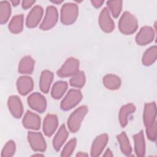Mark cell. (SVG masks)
<instances>
[{"mask_svg": "<svg viewBox=\"0 0 157 157\" xmlns=\"http://www.w3.org/2000/svg\"><path fill=\"white\" fill-rule=\"evenodd\" d=\"M118 28L120 31L126 35L134 33L138 28V21L136 17L129 12L125 11L121 16Z\"/></svg>", "mask_w": 157, "mask_h": 157, "instance_id": "6da1fadb", "label": "cell"}, {"mask_svg": "<svg viewBox=\"0 0 157 157\" xmlns=\"http://www.w3.org/2000/svg\"><path fill=\"white\" fill-rule=\"evenodd\" d=\"M88 112V107L82 105L76 109L69 117L67 125L69 130L73 133L76 132L80 129L82 121Z\"/></svg>", "mask_w": 157, "mask_h": 157, "instance_id": "7a4b0ae2", "label": "cell"}, {"mask_svg": "<svg viewBox=\"0 0 157 157\" xmlns=\"http://www.w3.org/2000/svg\"><path fill=\"white\" fill-rule=\"evenodd\" d=\"M78 14V7L77 4L65 3L61 9V21L64 25H72L76 21Z\"/></svg>", "mask_w": 157, "mask_h": 157, "instance_id": "3957f363", "label": "cell"}, {"mask_svg": "<svg viewBox=\"0 0 157 157\" xmlns=\"http://www.w3.org/2000/svg\"><path fill=\"white\" fill-rule=\"evenodd\" d=\"M82 92L77 89H71L63 99L60 107L63 110H68L75 107L82 100Z\"/></svg>", "mask_w": 157, "mask_h": 157, "instance_id": "277c9868", "label": "cell"}, {"mask_svg": "<svg viewBox=\"0 0 157 157\" xmlns=\"http://www.w3.org/2000/svg\"><path fill=\"white\" fill-rule=\"evenodd\" d=\"M79 61L75 58L71 57L65 61L56 74L59 77H71L79 71Z\"/></svg>", "mask_w": 157, "mask_h": 157, "instance_id": "5b68a950", "label": "cell"}, {"mask_svg": "<svg viewBox=\"0 0 157 157\" xmlns=\"http://www.w3.org/2000/svg\"><path fill=\"white\" fill-rule=\"evenodd\" d=\"M58 20L57 9L53 6H48L46 9L44 18L40 25L42 30L47 31L52 28L56 24Z\"/></svg>", "mask_w": 157, "mask_h": 157, "instance_id": "8992f818", "label": "cell"}, {"mask_svg": "<svg viewBox=\"0 0 157 157\" xmlns=\"http://www.w3.org/2000/svg\"><path fill=\"white\" fill-rule=\"evenodd\" d=\"M27 138L30 147L34 151L43 152L46 150V142L40 132L29 131Z\"/></svg>", "mask_w": 157, "mask_h": 157, "instance_id": "52a82bcc", "label": "cell"}, {"mask_svg": "<svg viewBox=\"0 0 157 157\" xmlns=\"http://www.w3.org/2000/svg\"><path fill=\"white\" fill-rule=\"evenodd\" d=\"M27 102L30 108L39 113L44 112L46 109L47 101L39 93L36 92L30 94L27 99Z\"/></svg>", "mask_w": 157, "mask_h": 157, "instance_id": "ba28073f", "label": "cell"}, {"mask_svg": "<svg viewBox=\"0 0 157 157\" xmlns=\"http://www.w3.org/2000/svg\"><path fill=\"white\" fill-rule=\"evenodd\" d=\"M155 33L153 28L149 26H144L140 28L136 36V42L139 45H145L151 43L155 38Z\"/></svg>", "mask_w": 157, "mask_h": 157, "instance_id": "9c48e42d", "label": "cell"}, {"mask_svg": "<svg viewBox=\"0 0 157 157\" xmlns=\"http://www.w3.org/2000/svg\"><path fill=\"white\" fill-rule=\"evenodd\" d=\"M99 25L101 29L105 33H111L114 30L115 23L107 7L103 8L99 14Z\"/></svg>", "mask_w": 157, "mask_h": 157, "instance_id": "30bf717a", "label": "cell"}, {"mask_svg": "<svg viewBox=\"0 0 157 157\" xmlns=\"http://www.w3.org/2000/svg\"><path fill=\"white\" fill-rule=\"evenodd\" d=\"M156 105L155 102L146 103L144 105L143 120L146 128L152 126L156 122Z\"/></svg>", "mask_w": 157, "mask_h": 157, "instance_id": "8fae6325", "label": "cell"}, {"mask_svg": "<svg viewBox=\"0 0 157 157\" xmlns=\"http://www.w3.org/2000/svg\"><path fill=\"white\" fill-rule=\"evenodd\" d=\"M44 13L43 8L39 5L35 6L30 10L26 19V25L27 27L32 28L37 26L42 18Z\"/></svg>", "mask_w": 157, "mask_h": 157, "instance_id": "7c38bea8", "label": "cell"}, {"mask_svg": "<svg viewBox=\"0 0 157 157\" xmlns=\"http://www.w3.org/2000/svg\"><path fill=\"white\" fill-rule=\"evenodd\" d=\"M109 140V136L106 134H102L98 136L93 140L91 147L90 154L91 156H99L103 151Z\"/></svg>", "mask_w": 157, "mask_h": 157, "instance_id": "4fadbf2b", "label": "cell"}, {"mask_svg": "<svg viewBox=\"0 0 157 157\" xmlns=\"http://www.w3.org/2000/svg\"><path fill=\"white\" fill-rule=\"evenodd\" d=\"M40 117L29 110L26 112L22 120L24 128L32 130H38L40 127Z\"/></svg>", "mask_w": 157, "mask_h": 157, "instance_id": "5bb4252c", "label": "cell"}, {"mask_svg": "<svg viewBox=\"0 0 157 157\" xmlns=\"http://www.w3.org/2000/svg\"><path fill=\"white\" fill-rule=\"evenodd\" d=\"M7 105L13 117L20 118L23 113V107L21 99L17 96H10L7 100Z\"/></svg>", "mask_w": 157, "mask_h": 157, "instance_id": "9a60e30c", "label": "cell"}, {"mask_svg": "<svg viewBox=\"0 0 157 157\" xmlns=\"http://www.w3.org/2000/svg\"><path fill=\"white\" fill-rule=\"evenodd\" d=\"M58 120L56 115L47 114L43 122V132L48 137L52 136L57 129Z\"/></svg>", "mask_w": 157, "mask_h": 157, "instance_id": "2e32d148", "label": "cell"}, {"mask_svg": "<svg viewBox=\"0 0 157 157\" xmlns=\"http://www.w3.org/2000/svg\"><path fill=\"white\" fill-rule=\"evenodd\" d=\"M33 87L34 82L31 77L23 75L17 79V88L21 95L25 96L28 94L33 90Z\"/></svg>", "mask_w": 157, "mask_h": 157, "instance_id": "e0dca14e", "label": "cell"}, {"mask_svg": "<svg viewBox=\"0 0 157 157\" xmlns=\"http://www.w3.org/2000/svg\"><path fill=\"white\" fill-rule=\"evenodd\" d=\"M68 136L69 132L66 129L65 124H63L59 127L58 131L56 133L53 139V147L55 150L59 151L60 150V148L67 139Z\"/></svg>", "mask_w": 157, "mask_h": 157, "instance_id": "ac0fdd59", "label": "cell"}, {"mask_svg": "<svg viewBox=\"0 0 157 157\" xmlns=\"http://www.w3.org/2000/svg\"><path fill=\"white\" fill-rule=\"evenodd\" d=\"M136 110V106L132 104L129 103L123 105L119 112V121L121 127H125L128 123L129 116L132 114Z\"/></svg>", "mask_w": 157, "mask_h": 157, "instance_id": "d6986e66", "label": "cell"}, {"mask_svg": "<svg viewBox=\"0 0 157 157\" xmlns=\"http://www.w3.org/2000/svg\"><path fill=\"white\" fill-rule=\"evenodd\" d=\"M134 142V151L137 156L142 157L145 154V141L143 131L135 134L133 136Z\"/></svg>", "mask_w": 157, "mask_h": 157, "instance_id": "ffe728a7", "label": "cell"}, {"mask_svg": "<svg viewBox=\"0 0 157 157\" xmlns=\"http://www.w3.org/2000/svg\"><path fill=\"white\" fill-rule=\"evenodd\" d=\"M53 79V74L48 70H44L42 72L39 79V87L41 91L47 93L50 88Z\"/></svg>", "mask_w": 157, "mask_h": 157, "instance_id": "44dd1931", "label": "cell"}, {"mask_svg": "<svg viewBox=\"0 0 157 157\" xmlns=\"http://www.w3.org/2000/svg\"><path fill=\"white\" fill-rule=\"evenodd\" d=\"M34 60L30 56H25L21 58L18 64V72L23 74H31L34 71Z\"/></svg>", "mask_w": 157, "mask_h": 157, "instance_id": "7402d4cb", "label": "cell"}, {"mask_svg": "<svg viewBox=\"0 0 157 157\" xmlns=\"http://www.w3.org/2000/svg\"><path fill=\"white\" fill-rule=\"evenodd\" d=\"M102 82L104 85L109 90H118L121 83L120 78L112 74H109L103 77Z\"/></svg>", "mask_w": 157, "mask_h": 157, "instance_id": "603a6c76", "label": "cell"}, {"mask_svg": "<svg viewBox=\"0 0 157 157\" xmlns=\"http://www.w3.org/2000/svg\"><path fill=\"white\" fill-rule=\"evenodd\" d=\"M24 17L23 14H18L12 17L9 23V29L13 34L21 33L23 28Z\"/></svg>", "mask_w": 157, "mask_h": 157, "instance_id": "cb8c5ba5", "label": "cell"}, {"mask_svg": "<svg viewBox=\"0 0 157 157\" xmlns=\"http://www.w3.org/2000/svg\"><path fill=\"white\" fill-rule=\"evenodd\" d=\"M68 84L65 81H58L54 83L51 90V96L55 99H60L67 89Z\"/></svg>", "mask_w": 157, "mask_h": 157, "instance_id": "d4e9b609", "label": "cell"}, {"mask_svg": "<svg viewBox=\"0 0 157 157\" xmlns=\"http://www.w3.org/2000/svg\"><path fill=\"white\" fill-rule=\"evenodd\" d=\"M157 47L153 45L148 48L144 53L142 58V64L144 66H148L153 64L156 60Z\"/></svg>", "mask_w": 157, "mask_h": 157, "instance_id": "484cf974", "label": "cell"}, {"mask_svg": "<svg viewBox=\"0 0 157 157\" xmlns=\"http://www.w3.org/2000/svg\"><path fill=\"white\" fill-rule=\"evenodd\" d=\"M121 152L126 156H130L132 153V147L129 140L124 132H122L117 136Z\"/></svg>", "mask_w": 157, "mask_h": 157, "instance_id": "4316f807", "label": "cell"}, {"mask_svg": "<svg viewBox=\"0 0 157 157\" xmlns=\"http://www.w3.org/2000/svg\"><path fill=\"white\" fill-rule=\"evenodd\" d=\"M11 15V6L9 2L2 1L0 2V23L5 24L9 20Z\"/></svg>", "mask_w": 157, "mask_h": 157, "instance_id": "83f0119b", "label": "cell"}, {"mask_svg": "<svg viewBox=\"0 0 157 157\" xmlns=\"http://www.w3.org/2000/svg\"><path fill=\"white\" fill-rule=\"evenodd\" d=\"M85 81L86 78L84 72L83 71H79L78 72L71 77L69 80V83L71 86L74 88H80L85 85Z\"/></svg>", "mask_w": 157, "mask_h": 157, "instance_id": "f1b7e54d", "label": "cell"}, {"mask_svg": "<svg viewBox=\"0 0 157 157\" xmlns=\"http://www.w3.org/2000/svg\"><path fill=\"white\" fill-rule=\"evenodd\" d=\"M107 6L108 7L107 9L110 13H111L112 15L115 18H117L121 12L123 1H109L107 2Z\"/></svg>", "mask_w": 157, "mask_h": 157, "instance_id": "f546056e", "label": "cell"}, {"mask_svg": "<svg viewBox=\"0 0 157 157\" xmlns=\"http://www.w3.org/2000/svg\"><path fill=\"white\" fill-rule=\"evenodd\" d=\"M16 150V145L13 140H9L4 146L2 151V157H11L13 156Z\"/></svg>", "mask_w": 157, "mask_h": 157, "instance_id": "4dcf8cb0", "label": "cell"}, {"mask_svg": "<svg viewBox=\"0 0 157 157\" xmlns=\"http://www.w3.org/2000/svg\"><path fill=\"white\" fill-rule=\"evenodd\" d=\"M77 145V139L75 138L71 139L64 147L62 150L61 156L63 157L70 156L74 151Z\"/></svg>", "mask_w": 157, "mask_h": 157, "instance_id": "1f68e13d", "label": "cell"}, {"mask_svg": "<svg viewBox=\"0 0 157 157\" xmlns=\"http://www.w3.org/2000/svg\"><path fill=\"white\" fill-rule=\"evenodd\" d=\"M146 134L148 139L151 141H155L156 139V122L152 126L146 128Z\"/></svg>", "mask_w": 157, "mask_h": 157, "instance_id": "d6a6232c", "label": "cell"}, {"mask_svg": "<svg viewBox=\"0 0 157 157\" xmlns=\"http://www.w3.org/2000/svg\"><path fill=\"white\" fill-rule=\"evenodd\" d=\"M35 2L36 1H23L21 2V6L24 9H27L31 7Z\"/></svg>", "mask_w": 157, "mask_h": 157, "instance_id": "836d02e7", "label": "cell"}, {"mask_svg": "<svg viewBox=\"0 0 157 157\" xmlns=\"http://www.w3.org/2000/svg\"><path fill=\"white\" fill-rule=\"evenodd\" d=\"M91 2L92 5L96 7V8H99L102 6V5L104 4V1H100V0H93L91 1Z\"/></svg>", "mask_w": 157, "mask_h": 157, "instance_id": "e575fe53", "label": "cell"}, {"mask_svg": "<svg viewBox=\"0 0 157 157\" xmlns=\"http://www.w3.org/2000/svg\"><path fill=\"white\" fill-rule=\"evenodd\" d=\"M113 156V155L112 153V151L110 150V148H107L105 150L104 154L103 155V156Z\"/></svg>", "mask_w": 157, "mask_h": 157, "instance_id": "d590c367", "label": "cell"}, {"mask_svg": "<svg viewBox=\"0 0 157 157\" xmlns=\"http://www.w3.org/2000/svg\"><path fill=\"white\" fill-rule=\"evenodd\" d=\"M88 156V155L86 154V153H83V152H82V151H80V152H78L77 155H76V156H78V157H80V156Z\"/></svg>", "mask_w": 157, "mask_h": 157, "instance_id": "8d00e7d4", "label": "cell"}, {"mask_svg": "<svg viewBox=\"0 0 157 157\" xmlns=\"http://www.w3.org/2000/svg\"><path fill=\"white\" fill-rule=\"evenodd\" d=\"M11 2V3H12V4L13 6H18L19 4H20V1H16V0H13V1H10Z\"/></svg>", "mask_w": 157, "mask_h": 157, "instance_id": "74e56055", "label": "cell"}, {"mask_svg": "<svg viewBox=\"0 0 157 157\" xmlns=\"http://www.w3.org/2000/svg\"><path fill=\"white\" fill-rule=\"evenodd\" d=\"M51 2H52V3H54V4H59L62 3V2H63V1H59V0H58V1H52Z\"/></svg>", "mask_w": 157, "mask_h": 157, "instance_id": "f35d334b", "label": "cell"}, {"mask_svg": "<svg viewBox=\"0 0 157 157\" xmlns=\"http://www.w3.org/2000/svg\"><path fill=\"white\" fill-rule=\"evenodd\" d=\"M44 156V155H42V154H40V153H37V154H34L33 155V156Z\"/></svg>", "mask_w": 157, "mask_h": 157, "instance_id": "ab89813d", "label": "cell"}]
</instances>
